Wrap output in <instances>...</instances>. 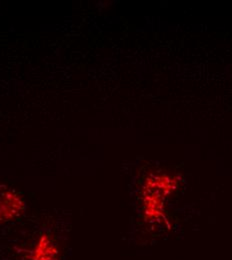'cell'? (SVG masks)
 <instances>
[{"label":"cell","instance_id":"obj_1","mask_svg":"<svg viewBox=\"0 0 232 260\" xmlns=\"http://www.w3.org/2000/svg\"><path fill=\"white\" fill-rule=\"evenodd\" d=\"M23 200L13 190L6 187L0 188V220L7 221L20 213Z\"/></svg>","mask_w":232,"mask_h":260}]
</instances>
